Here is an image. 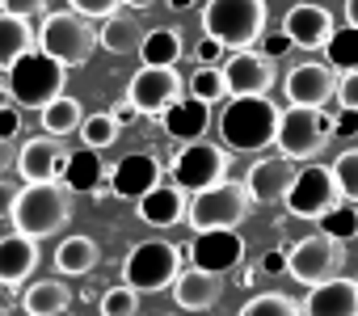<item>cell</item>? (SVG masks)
Returning a JSON list of instances; mask_svg holds the SVG:
<instances>
[{"label":"cell","mask_w":358,"mask_h":316,"mask_svg":"<svg viewBox=\"0 0 358 316\" xmlns=\"http://www.w3.org/2000/svg\"><path fill=\"white\" fill-rule=\"evenodd\" d=\"M282 30L291 34L295 47H303V51H324V43L333 38L337 22H333V13L320 9V5H291L287 17H282Z\"/></svg>","instance_id":"obj_19"},{"label":"cell","mask_w":358,"mask_h":316,"mask_svg":"<svg viewBox=\"0 0 358 316\" xmlns=\"http://www.w3.org/2000/svg\"><path fill=\"white\" fill-rule=\"evenodd\" d=\"M22 308L26 316H64L72 308V287L59 278H38L22 291Z\"/></svg>","instance_id":"obj_26"},{"label":"cell","mask_w":358,"mask_h":316,"mask_svg":"<svg viewBox=\"0 0 358 316\" xmlns=\"http://www.w3.org/2000/svg\"><path fill=\"white\" fill-rule=\"evenodd\" d=\"M220 295H224V274L203 270V266L182 270L177 282H173V299H177V308H186V312H207V308L220 303Z\"/></svg>","instance_id":"obj_21"},{"label":"cell","mask_w":358,"mask_h":316,"mask_svg":"<svg viewBox=\"0 0 358 316\" xmlns=\"http://www.w3.org/2000/svg\"><path fill=\"white\" fill-rule=\"evenodd\" d=\"M186 207H190V190H182L177 182H160L143 199H135V211H139V220L148 228H173V224H182Z\"/></svg>","instance_id":"obj_18"},{"label":"cell","mask_w":358,"mask_h":316,"mask_svg":"<svg viewBox=\"0 0 358 316\" xmlns=\"http://www.w3.org/2000/svg\"><path fill=\"white\" fill-rule=\"evenodd\" d=\"M337 85H341L337 68H333V64H316V59L295 64V68L282 76L287 106H316V110H324L329 97H337Z\"/></svg>","instance_id":"obj_13"},{"label":"cell","mask_w":358,"mask_h":316,"mask_svg":"<svg viewBox=\"0 0 358 316\" xmlns=\"http://www.w3.org/2000/svg\"><path fill=\"white\" fill-rule=\"evenodd\" d=\"M101 178H106V169H101V156H97L93 148L68 156V165H64V186H68L72 194H93V190L101 186Z\"/></svg>","instance_id":"obj_29"},{"label":"cell","mask_w":358,"mask_h":316,"mask_svg":"<svg viewBox=\"0 0 358 316\" xmlns=\"http://www.w3.org/2000/svg\"><path fill=\"white\" fill-rule=\"evenodd\" d=\"M282 110L270 101V93H236L220 114V139L232 152H266L278 139Z\"/></svg>","instance_id":"obj_1"},{"label":"cell","mask_w":358,"mask_h":316,"mask_svg":"<svg viewBox=\"0 0 358 316\" xmlns=\"http://www.w3.org/2000/svg\"><path fill=\"white\" fill-rule=\"evenodd\" d=\"M0 316H9V312H5V308H0Z\"/></svg>","instance_id":"obj_55"},{"label":"cell","mask_w":358,"mask_h":316,"mask_svg":"<svg viewBox=\"0 0 358 316\" xmlns=\"http://www.w3.org/2000/svg\"><path fill=\"white\" fill-rule=\"evenodd\" d=\"M0 106H17V97H13V89H0Z\"/></svg>","instance_id":"obj_52"},{"label":"cell","mask_w":358,"mask_h":316,"mask_svg":"<svg viewBox=\"0 0 358 316\" xmlns=\"http://www.w3.org/2000/svg\"><path fill=\"white\" fill-rule=\"evenodd\" d=\"M295 43H291V34L287 30H274V34H262V51L270 55V59H278V55H287Z\"/></svg>","instance_id":"obj_42"},{"label":"cell","mask_w":358,"mask_h":316,"mask_svg":"<svg viewBox=\"0 0 358 316\" xmlns=\"http://www.w3.org/2000/svg\"><path fill=\"white\" fill-rule=\"evenodd\" d=\"M329 169H333V178H337L341 199H345V203H358V148H345Z\"/></svg>","instance_id":"obj_37"},{"label":"cell","mask_w":358,"mask_h":316,"mask_svg":"<svg viewBox=\"0 0 358 316\" xmlns=\"http://www.w3.org/2000/svg\"><path fill=\"white\" fill-rule=\"evenodd\" d=\"M156 0H127V9H135V13H143V9H152Z\"/></svg>","instance_id":"obj_51"},{"label":"cell","mask_w":358,"mask_h":316,"mask_svg":"<svg viewBox=\"0 0 358 316\" xmlns=\"http://www.w3.org/2000/svg\"><path fill=\"white\" fill-rule=\"evenodd\" d=\"M17 194H22V186H13V182H5V178H0V220H9V215H13V203H17Z\"/></svg>","instance_id":"obj_45"},{"label":"cell","mask_w":358,"mask_h":316,"mask_svg":"<svg viewBox=\"0 0 358 316\" xmlns=\"http://www.w3.org/2000/svg\"><path fill=\"white\" fill-rule=\"evenodd\" d=\"M160 122H164V131H169L173 139L190 143V139H203V135H207V127H211V106L186 93V97H177V101L160 114Z\"/></svg>","instance_id":"obj_24"},{"label":"cell","mask_w":358,"mask_h":316,"mask_svg":"<svg viewBox=\"0 0 358 316\" xmlns=\"http://www.w3.org/2000/svg\"><path fill=\"white\" fill-rule=\"evenodd\" d=\"M68 148H64V139L59 135H34V139H26L22 148H17V178L22 182H55V178H64V165H68Z\"/></svg>","instance_id":"obj_15"},{"label":"cell","mask_w":358,"mask_h":316,"mask_svg":"<svg viewBox=\"0 0 358 316\" xmlns=\"http://www.w3.org/2000/svg\"><path fill=\"white\" fill-rule=\"evenodd\" d=\"M337 101L350 106V110H358V68L341 76V85H337Z\"/></svg>","instance_id":"obj_43"},{"label":"cell","mask_w":358,"mask_h":316,"mask_svg":"<svg viewBox=\"0 0 358 316\" xmlns=\"http://www.w3.org/2000/svg\"><path fill=\"white\" fill-rule=\"evenodd\" d=\"M97 257H101V249H97V240H93V236H64L51 261H55V270H59V274L80 278V274H89V270L97 266Z\"/></svg>","instance_id":"obj_28"},{"label":"cell","mask_w":358,"mask_h":316,"mask_svg":"<svg viewBox=\"0 0 358 316\" xmlns=\"http://www.w3.org/2000/svg\"><path fill=\"white\" fill-rule=\"evenodd\" d=\"M38 47V34L30 26V17H17V13H0V68H13L17 59H26L30 51Z\"/></svg>","instance_id":"obj_25"},{"label":"cell","mask_w":358,"mask_h":316,"mask_svg":"<svg viewBox=\"0 0 358 316\" xmlns=\"http://www.w3.org/2000/svg\"><path fill=\"white\" fill-rule=\"evenodd\" d=\"M337 203H341L337 178H333V169H324V165H316V161H308V165L295 173V182H291V190H287V199H282V207H287L295 220H316V224H320Z\"/></svg>","instance_id":"obj_11"},{"label":"cell","mask_w":358,"mask_h":316,"mask_svg":"<svg viewBox=\"0 0 358 316\" xmlns=\"http://www.w3.org/2000/svg\"><path fill=\"white\" fill-rule=\"evenodd\" d=\"M101 47V34L93 30V22L76 9H55L43 17V30H38V51L55 55L59 64L68 68H80L93 59V51Z\"/></svg>","instance_id":"obj_4"},{"label":"cell","mask_w":358,"mask_h":316,"mask_svg":"<svg viewBox=\"0 0 358 316\" xmlns=\"http://www.w3.org/2000/svg\"><path fill=\"white\" fill-rule=\"evenodd\" d=\"M101 47L110 51V55H135L139 47H143V38H148V30H143V22H135L131 13H110L106 22H101Z\"/></svg>","instance_id":"obj_27"},{"label":"cell","mask_w":358,"mask_h":316,"mask_svg":"<svg viewBox=\"0 0 358 316\" xmlns=\"http://www.w3.org/2000/svg\"><path fill=\"white\" fill-rule=\"evenodd\" d=\"M110 114H114L118 122H135V118H139V106H135L131 97H122V101H114V106H110Z\"/></svg>","instance_id":"obj_49"},{"label":"cell","mask_w":358,"mask_h":316,"mask_svg":"<svg viewBox=\"0 0 358 316\" xmlns=\"http://www.w3.org/2000/svg\"><path fill=\"white\" fill-rule=\"evenodd\" d=\"M329 139H333V118L324 114V110H316V106H291L287 114H282V122H278V152L287 156V161H299V165H308V161H316V156L329 148Z\"/></svg>","instance_id":"obj_6"},{"label":"cell","mask_w":358,"mask_h":316,"mask_svg":"<svg viewBox=\"0 0 358 316\" xmlns=\"http://www.w3.org/2000/svg\"><path fill=\"white\" fill-rule=\"evenodd\" d=\"M152 186H160V161L152 152H127L110 173V190L118 199H143Z\"/></svg>","instance_id":"obj_20"},{"label":"cell","mask_w":358,"mask_h":316,"mask_svg":"<svg viewBox=\"0 0 358 316\" xmlns=\"http://www.w3.org/2000/svg\"><path fill=\"white\" fill-rule=\"evenodd\" d=\"M169 9H177V13H182V9H194V0H169Z\"/></svg>","instance_id":"obj_53"},{"label":"cell","mask_w":358,"mask_h":316,"mask_svg":"<svg viewBox=\"0 0 358 316\" xmlns=\"http://www.w3.org/2000/svg\"><path fill=\"white\" fill-rule=\"evenodd\" d=\"M186 93H190V97H199V101H207V106L224 101V97H228L224 64H220V68H215V64H199V68L190 72V80H186Z\"/></svg>","instance_id":"obj_32"},{"label":"cell","mask_w":358,"mask_h":316,"mask_svg":"<svg viewBox=\"0 0 358 316\" xmlns=\"http://www.w3.org/2000/svg\"><path fill=\"white\" fill-rule=\"evenodd\" d=\"M295 161H287V156H262V161L245 173V190L257 207H270V203H282L291 182H295Z\"/></svg>","instance_id":"obj_16"},{"label":"cell","mask_w":358,"mask_h":316,"mask_svg":"<svg viewBox=\"0 0 358 316\" xmlns=\"http://www.w3.org/2000/svg\"><path fill=\"white\" fill-rule=\"evenodd\" d=\"M101 316H135L139 312V291L131 287V282H118V287H110L106 295H101Z\"/></svg>","instance_id":"obj_38"},{"label":"cell","mask_w":358,"mask_h":316,"mask_svg":"<svg viewBox=\"0 0 358 316\" xmlns=\"http://www.w3.org/2000/svg\"><path fill=\"white\" fill-rule=\"evenodd\" d=\"M47 9V0H5V13H17V17H34Z\"/></svg>","instance_id":"obj_46"},{"label":"cell","mask_w":358,"mask_h":316,"mask_svg":"<svg viewBox=\"0 0 358 316\" xmlns=\"http://www.w3.org/2000/svg\"><path fill=\"white\" fill-rule=\"evenodd\" d=\"M224 80H228V93H270L274 89V59L266 51H232L228 64H224Z\"/></svg>","instance_id":"obj_17"},{"label":"cell","mask_w":358,"mask_h":316,"mask_svg":"<svg viewBox=\"0 0 358 316\" xmlns=\"http://www.w3.org/2000/svg\"><path fill=\"white\" fill-rule=\"evenodd\" d=\"M38 118H43V131L47 135H80V122H85V110H80V101L76 97H55L51 106H43L38 110Z\"/></svg>","instance_id":"obj_30"},{"label":"cell","mask_w":358,"mask_h":316,"mask_svg":"<svg viewBox=\"0 0 358 316\" xmlns=\"http://www.w3.org/2000/svg\"><path fill=\"white\" fill-rule=\"evenodd\" d=\"M241 316H308V312H303L299 299H291L282 291H262L241 308Z\"/></svg>","instance_id":"obj_34"},{"label":"cell","mask_w":358,"mask_h":316,"mask_svg":"<svg viewBox=\"0 0 358 316\" xmlns=\"http://www.w3.org/2000/svg\"><path fill=\"white\" fill-rule=\"evenodd\" d=\"M9 89H13L17 106L43 110L55 97H64V89H68V64H59L47 51H30L26 59H17L9 68Z\"/></svg>","instance_id":"obj_5"},{"label":"cell","mask_w":358,"mask_h":316,"mask_svg":"<svg viewBox=\"0 0 358 316\" xmlns=\"http://www.w3.org/2000/svg\"><path fill=\"white\" fill-rule=\"evenodd\" d=\"M127 97L139 106V114H152V118H160L177 97H186V80L177 76L173 68H160V64H143L135 76H131V85H127Z\"/></svg>","instance_id":"obj_12"},{"label":"cell","mask_w":358,"mask_h":316,"mask_svg":"<svg viewBox=\"0 0 358 316\" xmlns=\"http://www.w3.org/2000/svg\"><path fill=\"white\" fill-rule=\"evenodd\" d=\"M308 316H358V282L354 278H329L320 287H312V295L303 299Z\"/></svg>","instance_id":"obj_23"},{"label":"cell","mask_w":358,"mask_h":316,"mask_svg":"<svg viewBox=\"0 0 358 316\" xmlns=\"http://www.w3.org/2000/svg\"><path fill=\"white\" fill-rule=\"evenodd\" d=\"M182 253H190V261L203 266V270L228 274V270H236L241 257H245V236H241L236 228H207V232H194V240H190Z\"/></svg>","instance_id":"obj_14"},{"label":"cell","mask_w":358,"mask_h":316,"mask_svg":"<svg viewBox=\"0 0 358 316\" xmlns=\"http://www.w3.org/2000/svg\"><path fill=\"white\" fill-rule=\"evenodd\" d=\"M345 22L358 26V0H345Z\"/></svg>","instance_id":"obj_50"},{"label":"cell","mask_w":358,"mask_h":316,"mask_svg":"<svg viewBox=\"0 0 358 316\" xmlns=\"http://www.w3.org/2000/svg\"><path fill=\"white\" fill-rule=\"evenodd\" d=\"M118 118L106 110V114H89L85 122H80V143L85 148H93V152H101V148H110L114 139H118Z\"/></svg>","instance_id":"obj_35"},{"label":"cell","mask_w":358,"mask_h":316,"mask_svg":"<svg viewBox=\"0 0 358 316\" xmlns=\"http://www.w3.org/2000/svg\"><path fill=\"white\" fill-rule=\"evenodd\" d=\"M320 232L337 236V240H354L358 236V203H337L324 220H320Z\"/></svg>","instance_id":"obj_36"},{"label":"cell","mask_w":358,"mask_h":316,"mask_svg":"<svg viewBox=\"0 0 358 316\" xmlns=\"http://www.w3.org/2000/svg\"><path fill=\"white\" fill-rule=\"evenodd\" d=\"M341 270H345V240H337L329 232L299 236L287 249V274L303 287H320V282L337 278Z\"/></svg>","instance_id":"obj_9"},{"label":"cell","mask_w":358,"mask_h":316,"mask_svg":"<svg viewBox=\"0 0 358 316\" xmlns=\"http://www.w3.org/2000/svg\"><path fill=\"white\" fill-rule=\"evenodd\" d=\"M38 270V240L26 232L0 236V287H26V278Z\"/></svg>","instance_id":"obj_22"},{"label":"cell","mask_w":358,"mask_h":316,"mask_svg":"<svg viewBox=\"0 0 358 316\" xmlns=\"http://www.w3.org/2000/svg\"><path fill=\"white\" fill-rule=\"evenodd\" d=\"M22 131V114L17 106H0V139H13Z\"/></svg>","instance_id":"obj_44"},{"label":"cell","mask_w":358,"mask_h":316,"mask_svg":"<svg viewBox=\"0 0 358 316\" xmlns=\"http://www.w3.org/2000/svg\"><path fill=\"white\" fill-rule=\"evenodd\" d=\"M333 135H337V139H354V135H358V110L341 106V110L333 114Z\"/></svg>","instance_id":"obj_40"},{"label":"cell","mask_w":358,"mask_h":316,"mask_svg":"<svg viewBox=\"0 0 358 316\" xmlns=\"http://www.w3.org/2000/svg\"><path fill=\"white\" fill-rule=\"evenodd\" d=\"M262 274H287V249H270L262 257Z\"/></svg>","instance_id":"obj_47"},{"label":"cell","mask_w":358,"mask_h":316,"mask_svg":"<svg viewBox=\"0 0 358 316\" xmlns=\"http://www.w3.org/2000/svg\"><path fill=\"white\" fill-rule=\"evenodd\" d=\"M182 274V249L169 240H139L122 261V282H131L139 295H156L177 282Z\"/></svg>","instance_id":"obj_7"},{"label":"cell","mask_w":358,"mask_h":316,"mask_svg":"<svg viewBox=\"0 0 358 316\" xmlns=\"http://www.w3.org/2000/svg\"><path fill=\"white\" fill-rule=\"evenodd\" d=\"M0 13H5V0H0Z\"/></svg>","instance_id":"obj_54"},{"label":"cell","mask_w":358,"mask_h":316,"mask_svg":"<svg viewBox=\"0 0 358 316\" xmlns=\"http://www.w3.org/2000/svg\"><path fill=\"white\" fill-rule=\"evenodd\" d=\"M139 59L143 64L173 68L177 59H182V34H177V30H148L143 47H139Z\"/></svg>","instance_id":"obj_31"},{"label":"cell","mask_w":358,"mask_h":316,"mask_svg":"<svg viewBox=\"0 0 358 316\" xmlns=\"http://www.w3.org/2000/svg\"><path fill=\"white\" fill-rule=\"evenodd\" d=\"M68 5L76 9V13H85L89 22H106L110 13H118L127 0H68Z\"/></svg>","instance_id":"obj_39"},{"label":"cell","mask_w":358,"mask_h":316,"mask_svg":"<svg viewBox=\"0 0 358 316\" xmlns=\"http://www.w3.org/2000/svg\"><path fill=\"white\" fill-rule=\"evenodd\" d=\"M266 0H207L203 5V30L220 38L228 51H245L262 43L266 34Z\"/></svg>","instance_id":"obj_3"},{"label":"cell","mask_w":358,"mask_h":316,"mask_svg":"<svg viewBox=\"0 0 358 316\" xmlns=\"http://www.w3.org/2000/svg\"><path fill=\"white\" fill-rule=\"evenodd\" d=\"M9 169H17V148H13V139H0V178Z\"/></svg>","instance_id":"obj_48"},{"label":"cell","mask_w":358,"mask_h":316,"mask_svg":"<svg viewBox=\"0 0 358 316\" xmlns=\"http://www.w3.org/2000/svg\"><path fill=\"white\" fill-rule=\"evenodd\" d=\"M224 55H228V47H224L220 38H211V34L194 47V59H199V64H215V68H220V59H224Z\"/></svg>","instance_id":"obj_41"},{"label":"cell","mask_w":358,"mask_h":316,"mask_svg":"<svg viewBox=\"0 0 358 316\" xmlns=\"http://www.w3.org/2000/svg\"><path fill=\"white\" fill-rule=\"evenodd\" d=\"M232 148L228 143H211V139H190L177 148L173 156V182L199 194V190H211L220 182H228V169H232Z\"/></svg>","instance_id":"obj_8"},{"label":"cell","mask_w":358,"mask_h":316,"mask_svg":"<svg viewBox=\"0 0 358 316\" xmlns=\"http://www.w3.org/2000/svg\"><path fill=\"white\" fill-rule=\"evenodd\" d=\"M72 220V190L64 186V178L55 182H22V194L13 203L9 224L34 240L55 236L64 224Z\"/></svg>","instance_id":"obj_2"},{"label":"cell","mask_w":358,"mask_h":316,"mask_svg":"<svg viewBox=\"0 0 358 316\" xmlns=\"http://www.w3.org/2000/svg\"><path fill=\"white\" fill-rule=\"evenodd\" d=\"M249 207H253V199H249L245 182H232V178H228V182H220V186H211V190H199V194L190 199L186 224H190L194 232H207V228H236V224H245Z\"/></svg>","instance_id":"obj_10"},{"label":"cell","mask_w":358,"mask_h":316,"mask_svg":"<svg viewBox=\"0 0 358 316\" xmlns=\"http://www.w3.org/2000/svg\"><path fill=\"white\" fill-rule=\"evenodd\" d=\"M324 55H329V64L337 68V72H354L358 68V26H337L333 30V38L324 43Z\"/></svg>","instance_id":"obj_33"}]
</instances>
